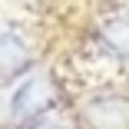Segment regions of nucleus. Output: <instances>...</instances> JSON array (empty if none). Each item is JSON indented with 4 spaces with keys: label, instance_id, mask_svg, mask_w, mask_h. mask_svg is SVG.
Segmentation results:
<instances>
[{
    "label": "nucleus",
    "instance_id": "nucleus-2",
    "mask_svg": "<svg viewBox=\"0 0 129 129\" xmlns=\"http://www.w3.org/2000/svg\"><path fill=\"white\" fill-rule=\"evenodd\" d=\"M83 119L89 129H129V99L119 93L93 96L83 106Z\"/></svg>",
    "mask_w": 129,
    "mask_h": 129
},
{
    "label": "nucleus",
    "instance_id": "nucleus-4",
    "mask_svg": "<svg viewBox=\"0 0 129 129\" xmlns=\"http://www.w3.org/2000/svg\"><path fill=\"white\" fill-rule=\"evenodd\" d=\"M103 43H106L116 56L129 60V20L126 17H116L109 23H103Z\"/></svg>",
    "mask_w": 129,
    "mask_h": 129
},
{
    "label": "nucleus",
    "instance_id": "nucleus-5",
    "mask_svg": "<svg viewBox=\"0 0 129 129\" xmlns=\"http://www.w3.org/2000/svg\"><path fill=\"white\" fill-rule=\"evenodd\" d=\"M30 129H66L63 122H56V119H40V122H33Z\"/></svg>",
    "mask_w": 129,
    "mask_h": 129
},
{
    "label": "nucleus",
    "instance_id": "nucleus-1",
    "mask_svg": "<svg viewBox=\"0 0 129 129\" xmlns=\"http://www.w3.org/2000/svg\"><path fill=\"white\" fill-rule=\"evenodd\" d=\"M50 103H53V83L46 73L27 76L10 96V116L13 119H37Z\"/></svg>",
    "mask_w": 129,
    "mask_h": 129
},
{
    "label": "nucleus",
    "instance_id": "nucleus-3",
    "mask_svg": "<svg viewBox=\"0 0 129 129\" xmlns=\"http://www.w3.org/2000/svg\"><path fill=\"white\" fill-rule=\"evenodd\" d=\"M33 66V53L30 46L23 43L13 30L0 27V80H10V76H20Z\"/></svg>",
    "mask_w": 129,
    "mask_h": 129
}]
</instances>
